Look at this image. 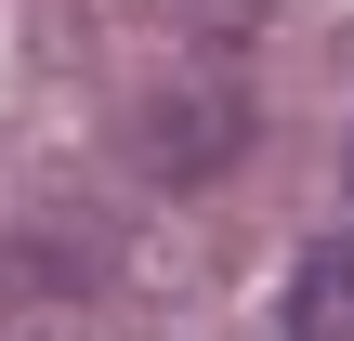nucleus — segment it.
Wrapping results in <instances>:
<instances>
[{
	"label": "nucleus",
	"instance_id": "nucleus-1",
	"mask_svg": "<svg viewBox=\"0 0 354 341\" xmlns=\"http://www.w3.org/2000/svg\"><path fill=\"white\" fill-rule=\"evenodd\" d=\"M236 145H250V105H236V92H210V105H184V118H171V105L145 118V171H184V184H210Z\"/></svg>",
	"mask_w": 354,
	"mask_h": 341
},
{
	"label": "nucleus",
	"instance_id": "nucleus-2",
	"mask_svg": "<svg viewBox=\"0 0 354 341\" xmlns=\"http://www.w3.org/2000/svg\"><path fill=\"white\" fill-rule=\"evenodd\" d=\"M289 341H354V237H315L289 276Z\"/></svg>",
	"mask_w": 354,
	"mask_h": 341
},
{
	"label": "nucleus",
	"instance_id": "nucleus-3",
	"mask_svg": "<svg viewBox=\"0 0 354 341\" xmlns=\"http://www.w3.org/2000/svg\"><path fill=\"white\" fill-rule=\"evenodd\" d=\"M342 184H354V158H342Z\"/></svg>",
	"mask_w": 354,
	"mask_h": 341
}]
</instances>
